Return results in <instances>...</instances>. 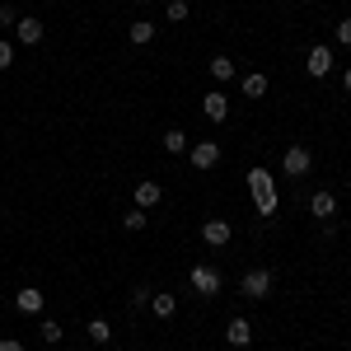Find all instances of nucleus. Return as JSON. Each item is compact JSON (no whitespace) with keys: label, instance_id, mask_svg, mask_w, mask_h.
<instances>
[{"label":"nucleus","instance_id":"nucleus-1","mask_svg":"<svg viewBox=\"0 0 351 351\" xmlns=\"http://www.w3.org/2000/svg\"><path fill=\"white\" fill-rule=\"evenodd\" d=\"M243 178H248V192H253V206H258V216H276V178H271L263 164H258V169H248Z\"/></svg>","mask_w":351,"mask_h":351},{"label":"nucleus","instance_id":"nucleus-2","mask_svg":"<svg viewBox=\"0 0 351 351\" xmlns=\"http://www.w3.org/2000/svg\"><path fill=\"white\" fill-rule=\"evenodd\" d=\"M332 66H337V56H332V47H328V43H319V47H309V56H304V71H309L314 80H324V75H332Z\"/></svg>","mask_w":351,"mask_h":351},{"label":"nucleus","instance_id":"nucleus-3","mask_svg":"<svg viewBox=\"0 0 351 351\" xmlns=\"http://www.w3.org/2000/svg\"><path fill=\"white\" fill-rule=\"evenodd\" d=\"M239 291H243V295H248V300H267V295H271V271H263V267L243 271Z\"/></svg>","mask_w":351,"mask_h":351},{"label":"nucleus","instance_id":"nucleus-4","mask_svg":"<svg viewBox=\"0 0 351 351\" xmlns=\"http://www.w3.org/2000/svg\"><path fill=\"white\" fill-rule=\"evenodd\" d=\"M188 281H192V291H197V295H216V291H220V271L211 267V263H197Z\"/></svg>","mask_w":351,"mask_h":351},{"label":"nucleus","instance_id":"nucleus-5","mask_svg":"<svg viewBox=\"0 0 351 351\" xmlns=\"http://www.w3.org/2000/svg\"><path fill=\"white\" fill-rule=\"evenodd\" d=\"M188 160H192V169H216V164H220V145H216V141H192Z\"/></svg>","mask_w":351,"mask_h":351},{"label":"nucleus","instance_id":"nucleus-6","mask_svg":"<svg viewBox=\"0 0 351 351\" xmlns=\"http://www.w3.org/2000/svg\"><path fill=\"white\" fill-rule=\"evenodd\" d=\"M281 169H286V173H291V178H304V173H309V169H314V155H309V150H304V145H291V150H286V155H281Z\"/></svg>","mask_w":351,"mask_h":351},{"label":"nucleus","instance_id":"nucleus-7","mask_svg":"<svg viewBox=\"0 0 351 351\" xmlns=\"http://www.w3.org/2000/svg\"><path fill=\"white\" fill-rule=\"evenodd\" d=\"M230 234H234V225H230V220H206V225H202V239L211 243V248H225Z\"/></svg>","mask_w":351,"mask_h":351},{"label":"nucleus","instance_id":"nucleus-8","mask_svg":"<svg viewBox=\"0 0 351 351\" xmlns=\"http://www.w3.org/2000/svg\"><path fill=\"white\" fill-rule=\"evenodd\" d=\"M202 112H206L211 122H225V117H230V99H225V89H211V94L202 99Z\"/></svg>","mask_w":351,"mask_h":351},{"label":"nucleus","instance_id":"nucleus-9","mask_svg":"<svg viewBox=\"0 0 351 351\" xmlns=\"http://www.w3.org/2000/svg\"><path fill=\"white\" fill-rule=\"evenodd\" d=\"M309 216H319L328 225V220L337 216V197H332V192H314V197H309Z\"/></svg>","mask_w":351,"mask_h":351},{"label":"nucleus","instance_id":"nucleus-10","mask_svg":"<svg viewBox=\"0 0 351 351\" xmlns=\"http://www.w3.org/2000/svg\"><path fill=\"white\" fill-rule=\"evenodd\" d=\"M225 342H230V347H248V342H253V324H248V319H230V324H225Z\"/></svg>","mask_w":351,"mask_h":351},{"label":"nucleus","instance_id":"nucleus-11","mask_svg":"<svg viewBox=\"0 0 351 351\" xmlns=\"http://www.w3.org/2000/svg\"><path fill=\"white\" fill-rule=\"evenodd\" d=\"M160 197H164V188L155 183V178H145V183H136V206H141V211H150V206H160Z\"/></svg>","mask_w":351,"mask_h":351},{"label":"nucleus","instance_id":"nucleus-12","mask_svg":"<svg viewBox=\"0 0 351 351\" xmlns=\"http://www.w3.org/2000/svg\"><path fill=\"white\" fill-rule=\"evenodd\" d=\"M14 43L38 47V43H43V24H38V19H19V24H14Z\"/></svg>","mask_w":351,"mask_h":351},{"label":"nucleus","instance_id":"nucleus-13","mask_svg":"<svg viewBox=\"0 0 351 351\" xmlns=\"http://www.w3.org/2000/svg\"><path fill=\"white\" fill-rule=\"evenodd\" d=\"M14 304H19V314H43L47 295H43V291H33V286H24V291L14 295Z\"/></svg>","mask_w":351,"mask_h":351},{"label":"nucleus","instance_id":"nucleus-14","mask_svg":"<svg viewBox=\"0 0 351 351\" xmlns=\"http://www.w3.org/2000/svg\"><path fill=\"white\" fill-rule=\"evenodd\" d=\"M173 309H178L173 291H155V295H150V314H155V319H173Z\"/></svg>","mask_w":351,"mask_h":351},{"label":"nucleus","instance_id":"nucleus-15","mask_svg":"<svg viewBox=\"0 0 351 351\" xmlns=\"http://www.w3.org/2000/svg\"><path fill=\"white\" fill-rule=\"evenodd\" d=\"M160 145L169 150V155H188V145H192V141H188V132H178V127H169V132L160 136Z\"/></svg>","mask_w":351,"mask_h":351},{"label":"nucleus","instance_id":"nucleus-16","mask_svg":"<svg viewBox=\"0 0 351 351\" xmlns=\"http://www.w3.org/2000/svg\"><path fill=\"white\" fill-rule=\"evenodd\" d=\"M206 71H211V80H216V84L234 80V61H230V56H211V66H206Z\"/></svg>","mask_w":351,"mask_h":351},{"label":"nucleus","instance_id":"nucleus-17","mask_svg":"<svg viewBox=\"0 0 351 351\" xmlns=\"http://www.w3.org/2000/svg\"><path fill=\"white\" fill-rule=\"evenodd\" d=\"M127 38H132L136 47H145V43H155V24H150V19H136V24L127 28Z\"/></svg>","mask_w":351,"mask_h":351},{"label":"nucleus","instance_id":"nucleus-18","mask_svg":"<svg viewBox=\"0 0 351 351\" xmlns=\"http://www.w3.org/2000/svg\"><path fill=\"white\" fill-rule=\"evenodd\" d=\"M243 94H248V99H263V94H267V75H263V71L243 75Z\"/></svg>","mask_w":351,"mask_h":351},{"label":"nucleus","instance_id":"nucleus-19","mask_svg":"<svg viewBox=\"0 0 351 351\" xmlns=\"http://www.w3.org/2000/svg\"><path fill=\"white\" fill-rule=\"evenodd\" d=\"M84 332H89V342H99V347H104V342H108V337H112L108 319H89V324H84Z\"/></svg>","mask_w":351,"mask_h":351},{"label":"nucleus","instance_id":"nucleus-20","mask_svg":"<svg viewBox=\"0 0 351 351\" xmlns=\"http://www.w3.org/2000/svg\"><path fill=\"white\" fill-rule=\"evenodd\" d=\"M145 211H141V206H132V211H127V216H122V225H127V230H145Z\"/></svg>","mask_w":351,"mask_h":351},{"label":"nucleus","instance_id":"nucleus-21","mask_svg":"<svg viewBox=\"0 0 351 351\" xmlns=\"http://www.w3.org/2000/svg\"><path fill=\"white\" fill-rule=\"evenodd\" d=\"M164 14H169L173 24H183V19H188V0H169V10H164Z\"/></svg>","mask_w":351,"mask_h":351},{"label":"nucleus","instance_id":"nucleus-22","mask_svg":"<svg viewBox=\"0 0 351 351\" xmlns=\"http://www.w3.org/2000/svg\"><path fill=\"white\" fill-rule=\"evenodd\" d=\"M61 332H66V328L56 324V319H43V342H61Z\"/></svg>","mask_w":351,"mask_h":351},{"label":"nucleus","instance_id":"nucleus-23","mask_svg":"<svg viewBox=\"0 0 351 351\" xmlns=\"http://www.w3.org/2000/svg\"><path fill=\"white\" fill-rule=\"evenodd\" d=\"M10 66H14V43L0 38V71H10Z\"/></svg>","mask_w":351,"mask_h":351},{"label":"nucleus","instance_id":"nucleus-24","mask_svg":"<svg viewBox=\"0 0 351 351\" xmlns=\"http://www.w3.org/2000/svg\"><path fill=\"white\" fill-rule=\"evenodd\" d=\"M337 43L351 47V14H347V19H337Z\"/></svg>","mask_w":351,"mask_h":351},{"label":"nucleus","instance_id":"nucleus-25","mask_svg":"<svg viewBox=\"0 0 351 351\" xmlns=\"http://www.w3.org/2000/svg\"><path fill=\"white\" fill-rule=\"evenodd\" d=\"M14 24H19V14H14L10 5H0V28H14Z\"/></svg>","mask_w":351,"mask_h":351},{"label":"nucleus","instance_id":"nucleus-26","mask_svg":"<svg viewBox=\"0 0 351 351\" xmlns=\"http://www.w3.org/2000/svg\"><path fill=\"white\" fill-rule=\"evenodd\" d=\"M0 351H24V342H14V337H0Z\"/></svg>","mask_w":351,"mask_h":351},{"label":"nucleus","instance_id":"nucleus-27","mask_svg":"<svg viewBox=\"0 0 351 351\" xmlns=\"http://www.w3.org/2000/svg\"><path fill=\"white\" fill-rule=\"evenodd\" d=\"M342 84H347V94H351V66H347V75H342Z\"/></svg>","mask_w":351,"mask_h":351},{"label":"nucleus","instance_id":"nucleus-28","mask_svg":"<svg viewBox=\"0 0 351 351\" xmlns=\"http://www.w3.org/2000/svg\"><path fill=\"white\" fill-rule=\"evenodd\" d=\"M136 5H150V0H136Z\"/></svg>","mask_w":351,"mask_h":351}]
</instances>
